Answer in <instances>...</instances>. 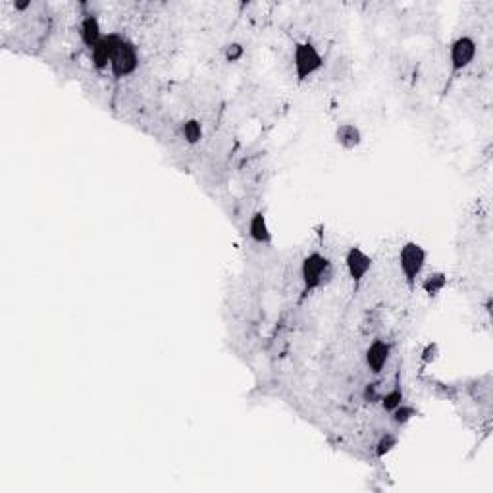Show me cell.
Segmentation results:
<instances>
[{
  "mask_svg": "<svg viewBox=\"0 0 493 493\" xmlns=\"http://www.w3.org/2000/svg\"><path fill=\"white\" fill-rule=\"evenodd\" d=\"M333 278H335V268L326 254L310 253L300 262V280L305 286V293H313L316 289L330 286Z\"/></svg>",
  "mask_w": 493,
  "mask_h": 493,
  "instance_id": "6da1fadb",
  "label": "cell"
},
{
  "mask_svg": "<svg viewBox=\"0 0 493 493\" xmlns=\"http://www.w3.org/2000/svg\"><path fill=\"white\" fill-rule=\"evenodd\" d=\"M426 249L420 245V243H416V241H407L399 249V270L411 289L416 287V281L420 280V276H422L424 268H426Z\"/></svg>",
  "mask_w": 493,
  "mask_h": 493,
  "instance_id": "7a4b0ae2",
  "label": "cell"
},
{
  "mask_svg": "<svg viewBox=\"0 0 493 493\" xmlns=\"http://www.w3.org/2000/svg\"><path fill=\"white\" fill-rule=\"evenodd\" d=\"M324 67V56L310 40H300L293 47V70L299 81L310 80Z\"/></svg>",
  "mask_w": 493,
  "mask_h": 493,
  "instance_id": "3957f363",
  "label": "cell"
},
{
  "mask_svg": "<svg viewBox=\"0 0 493 493\" xmlns=\"http://www.w3.org/2000/svg\"><path fill=\"white\" fill-rule=\"evenodd\" d=\"M108 67H110L114 77H118V80L137 72V67H139V53H137V47H135L131 40L121 37L120 43L114 48L110 66Z\"/></svg>",
  "mask_w": 493,
  "mask_h": 493,
  "instance_id": "277c9868",
  "label": "cell"
},
{
  "mask_svg": "<svg viewBox=\"0 0 493 493\" xmlns=\"http://www.w3.org/2000/svg\"><path fill=\"white\" fill-rule=\"evenodd\" d=\"M478 54V43L470 35H460L449 45V66L453 74L465 72Z\"/></svg>",
  "mask_w": 493,
  "mask_h": 493,
  "instance_id": "5b68a950",
  "label": "cell"
},
{
  "mask_svg": "<svg viewBox=\"0 0 493 493\" xmlns=\"http://www.w3.org/2000/svg\"><path fill=\"white\" fill-rule=\"evenodd\" d=\"M374 259L370 254L360 249V246H351L345 253V268L349 278L353 281L354 286H360L364 278L368 276V272L372 270Z\"/></svg>",
  "mask_w": 493,
  "mask_h": 493,
  "instance_id": "8992f818",
  "label": "cell"
},
{
  "mask_svg": "<svg viewBox=\"0 0 493 493\" xmlns=\"http://www.w3.org/2000/svg\"><path fill=\"white\" fill-rule=\"evenodd\" d=\"M389 357H391V343L386 340H374L364 351L368 370L376 374V376H380L384 372V368L389 362Z\"/></svg>",
  "mask_w": 493,
  "mask_h": 493,
  "instance_id": "52a82bcc",
  "label": "cell"
},
{
  "mask_svg": "<svg viewBox=\"0 0 493 493\" xmlns=\"http://www.w3.org/2000/svg\"><path fill=\"white\" fill-rule=\"evenodd\" d=\"M120 39L121 35L118 33L104 35L99 45L91 50V58H93V64L97 70H104V67L110 66V58H112L114 48L120 43Z\"/></svg>",
  "mask_w": 493,
  "mask_h": 493,
  "instance_id": "ba28073f",
  "label": "cell"
},
{
  "mask_svg": "<svg viewBox=\"0 0 493 493\" xmlns=\"http://www.w3.org/2000/svg\"><path fill=\"white\" fill-rule=\"evenodd\" d=\"M333 139L340 145L341 148L345 151H354L357 147H360L362 143V131L357 124H351V121H345V124H340L335 127V134H333Z\"/></svg>",
  "mask_w": 493,
  "mask_h": 493,
  "instance_id": "9c48e42d",
  "label": "cell"
},
{
  "mask_svg": "<svg viewBox=\"0 0 493 493\" xmlns=\"http://www.w3.org/2000/svg\"><path fill=\"white\" fill-rule=\"evenodd\" d=\"M80 37L81 40H83V45H85L89 50H93L100 40H102V37H104V35H102V27H100L99 18H97L94 13H85V18L81 20Z\"/></svg>",
  "mask_w": 493,
  "mask_h": 493,
  "instance_id": "30bf717a",
  "label": "cell"
},
{
  "mask_svg": "<svg viewBox=\"0 0 493 493\" xmlns=\"http://www.w3.org/2000/svg\"><path fill=\"white\" fill-rule=\"evenodd\" d=\"M249 237L256 245H270L272 243V232H270V226H268L266 214L254 212L249 218Z\"/></svg>",
  "mask_w": 493,
  "mask_h": 493,
  "instance_id": "8fae6325",
  "label": "cell"
},
{
  "mask_svg": "<svg viewBox=\"0 0 493 493\" xmlns=\"http://www.w3.org/2000/svg\"><path fill=\"white\" fill-rule=\"evenodd\" d=\"M420 287H422V291H424L428 297H438V295H440L441 291L447 287V273L430 272L426 278H422Z\"/></svg>",
  "mask_w": 493,
  "mask_h": 493,
  "instance_id": "7c38bea8",
  "label": "cell"
},
{
  "mask_svg": "<svg viewBox=\"0 0 493 493\" xmlns=\"http://www.w3.org/2000/svg\"><path fill=\"white\" fill-rule=\"evenodd\" d=\"M181 137L185 139L187 145H199L202 137H205V127H202V121L197 120V118H189L181 124Z\"/></svg>",
  "mask_w": 493,
  "mask_h": 493,
  "instance_id": "4fadbf2b",
  "label": "cell"
},
{
  "mask_svg": "<svg viewBox=\"0 0 493 493\" xmlns=\"http://www.w3.org/2000/svg\"><path fill=\"white\" fill-rule=\"evenodd\" d=\"M403 403H405V391H403V387H401L399 384L391 387L386 394H381L380 405L386 413H394L395 408L399 407V405H403Z\"/></svg>",
  "mask_w": 493,
  "mask_h": 493,
  "instance_id": "5bb4252c",
  "label": "cell"
},
{
  "mask_svg": "<svg viewBox=\"0 0 493 493\" xmlns=\"http://www.w3.org/2000/svg\"><path fill=\"white\" fill-rule=\"evenodd\" d=\"M397 443H399V438L395 435V433H384L380 440H378V443H376V457L378 459H384L386 455H389L391 451H394L395 447H397Z\"/></svg>",
  "mask_w": 493,
  "mask_h": 493,
  "instance_id": "9a60e30c",
  "label": "cell"
},
{
  "mask_svg": "<svg viewBox=\"0 0 493 493\" xmlns=\"http://www.w3.org/2000/svg\"><path fill=\"white\" fill-rule=\"evenodd\" d=\"M391 414V420H394L397 426H405V424H408L411 420L416 416V411H414L413 405H407V403H403V405H399V407L395 408Z\"/></svg>",
  "mask_w": 493,
  "mask_h": 493,
  "instance_id": "2e32d148",
  "label": "cell"
},
{
  "mask_svg": "<svg viewBox=\"0 0 493 493\" xmlns=\"http://www.w3.org/2000/svg\"><path fill=\"white\" fill-rule=\"evenodd\" d=\"M243 56H245V47H243L241 43H229V45H226V48H224V58H226V62H229V64L239 62Z\"/></svg>",
  "mask_w": 493,
  "mask_h": 493,
  "instance_id": "e0dca14e",
  "label": "cell"
},
{
  "mask_svg": "<svg viewBox=\"0 0 493 493\" xmlns=\"http://www.w3.org/2000/svg\"><path fill=\"white\" fill-rule=\"evenodd\" d=\"M438 357H440V347H438V343H428L424 349H422V353H420V360H422V364H432V362H435L438 360Z\"/></svg>",
  "mask_w": 493,
  "mask_h": 493,
  "instance_id": "ac0fdd59",
  "label": "cell"
},
{
  "mask_svg": "<svg viewBox=\"0 0 493 493\" xmlns=\"http://www.w3.org/2000/svg\"><path fill=\"white\" fill-rule=\"evenodd\" d=\"M364 399L368 403H380L381 394L380 389H378V384H368L367 389H364Z\"/></svg>",
  "mask_w": 493,
  "mask_h": 493,
  "instance_id": "d6986e66",
  "label": "cell"
}]
</instances>
